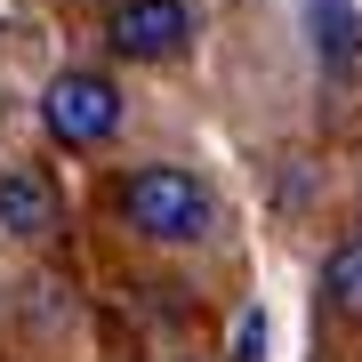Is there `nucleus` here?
I'll list each match as a JSON object with an SVG mask.
<instances>
[{"label": "nucleus", "instance_id": "obj_4", "mask_svg": "<svg viewBox=\"0 0 362 362\" xmlns=\"http://www.w3.org/2000/svg\"><path fill=\"white\" fill-rule=\"evenodd\" d=\"M57 226H65L57 185L40 177L33 161H8V169H0V233H16V242H49Z\"/></svg>", "mask_w": 362, "mask_h": 362}, {"label": "nucleus", "instance_id": "obj_7", "mask_svg": "<svg viewBox=\"0 0 362 362\" xmlns=\"http://www.w3.org/2000/svg\"><path fill=\"white\" fill-rule=\"evenodd\" d=\"M258 354H266V314L242 306V314H233V346H226V362H258Z\"/></svg>", "mask_w": 362, "mask_h": 362}, {"label": "nucleus", "instance_id": "obj_8", "mask_svg": "<svg viewBox=\"0 0 362 362\" xmlns=\"http://www.w3.org/2000/svg\"><path fill=\"white\" fill-rule=\"evenodd\" d=\"M177 362H194V354H177Z\"/></svg>", "mask_w": 362, "mask_h": 362}, {"label": "nucleus", "instance_id": "obj_3", "mask_svg": "<svg viewBox=\"0 0 362 362\" xmlns=\"http://www.w3.org/2000/svg\"><path fill=\"white\" fill-rule=\"evenodd\" d=\"M105 40H113V57H129V65H161V57H177L185 40H194V8H185V0H121V8L105 16Z\"/></svg>", "mask_w": 362, "mask_h": 362}, {"label": "nucleus", "instance_id": "obj_6", "mask_svg": "<svg viewBox=\"0 0 362 362\" xmlns=\"http://www.w3.org/2000/svg\"><path fill=\"white\" fill-rule=\"evenodd\" d=\"M306 25H314V49H330V65H354V16H346V0H306Z\"/></svg>", "mask_w": 362, "mask_h": 362}, {"label": "nucleus", "instance_id": "obj_5", "mask_svg": "<svg viewBox=\"0 0 362 362\" xmlns=\"http://www.w3.org/2000/svg\"><path fill=\"white\" fill-rule=\"evenodd\" d=\"M322 306L338 322H362V242H338L322 258Z\"/></svg>", "mask_w": 362, "mask_h": 362}, {"label": "nucleus", "instance_id": "obj_2", "mask_svg": "<svg viewBox=\"0 0 362 362\" xmlns=\"http://www.w3.org/2000/svg\"><path fill=\"white\" fill-rule=\"evenodd\" d=\"M40 129H49L57 145H73V153L105 145V137L121 129V89H113V73H89V65L57 73L49 89H40Z\"/></svg>", "mask_w": 362, "mask_h": 362}, {"label": "nucleus", "instance_id": "obj_1", "mask_svg": "<svg viewBox=\"0 0 362 362\" xmlns=\"http://www.w3.org/2000/svg\"><path fill=\"white\" fill-rule=\"evenodd\" d=\"M113 209H121V226H129L137 242H153V250H194L202 233L218 226V194H209L194 169H177V161L129 169V177L113 185Z\"/></svg>", "mask_w": 362, "mask_h": 362}]
</instances>
